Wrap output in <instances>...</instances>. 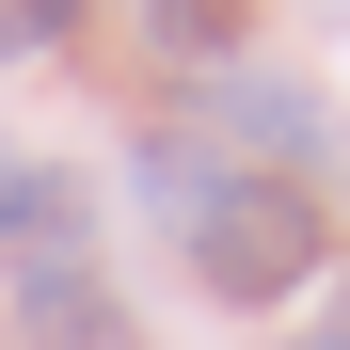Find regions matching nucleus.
Segmentation results:
<instances>
[{"instance_id": "nucleus-5", "label": "nucleus", "mask_w": 350, "mask_h": 350, "mask_svg": "<svg viewBox=\"0 0 350 350\" xmlns=\"http://www.w3.org/2000/svg\"><path fill=\"white\" fill-rule=\"evenodd\" d=\"M223 111H239V128H255L271 159H319V144H334V111H319L303 80H239V96H223Z\"/></svg>"}, {"instance_id": "nucleus-6", "label": "nucleus", "mask_w": 350, "mask_h": 350, "mask_svg": "<svg viewBox=\"0 0 350 350\" xmlns=\"http://www.w3.org/2000/svg\"><path fill=\"white\" fill-rule=\"evenodd\" d=\"M80 32V0H0V64H16V48H64Z\"/></svg>"}, {"instance_id": "nucleus-7", "label": "nucleus", "mask_w": 350, "mask_h": 350, "mask_svg": "<svg viewBox=\"0 0 350 350\" xmlns=\"http://www.w3.org/2000/svg\"><path fill=\"white\" fill-rule=\"evenodd\" d=\"M286 350H350V286H334V303H319L303 334H286Z\"/></svg>"}, {"instance_id": "nucleus-1", "label": "nucleus", "mask_w": 350, "mask_h": 350, "mask_svg": "<svg viewBox=\"0 0 350 350\" xmlns=\"http://www.w3.org/2000/svg\"><path fill=\"white\" fill-rule=\"evenodd\" d=\"M191 286L207 303H286V286H319V207L286 191V175H223L207 223H191Z\"/></svg>"}, {"instance_id": "nucleus-2", "label": "nucleus", "mask_w": 350, "mask_h": 350, "mask_svg": "<svg viewBox=\"0 0 350 350\" xmlns=\"http://www.w3.org/2000/svg\"><path fill=\"white\" fill-rule=\"evenodd\" d=\"M16 350H111V303H96L80 255H32L16 271Z\"/></svg>"}, {"instance_id": "nucleus-3", "label": "nucleus", "mask_w": 350, "mask_h": 350, "mask_svg": "<svg viewBox=\"0 0 350 350\" xmlns=\"http://www.w3.org/2000/svg\"><path fill=\"white\" fill-rule=\"evenodd\" d=\"M0 239L16 255H80V175L64 159H0Z\"/></svg>"}, {"instance_id": "nucleus-4", "label": "nucleus", "mask_w": 350, "mask_h": 350, "mask_svg": "<svg viewBox=\"0 0 350 350\" xmlns=\"http://www.w3.org/2000/svg\"><path fill=\"white\" fill-rule=\"evenodd\" d=\"M128 191H144V223H175V239H191V223H207V191H223V175H207V144H175V128H159V144L128 159Z\"/></svg>"}]
</instances>
